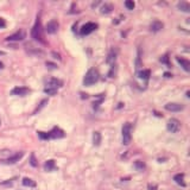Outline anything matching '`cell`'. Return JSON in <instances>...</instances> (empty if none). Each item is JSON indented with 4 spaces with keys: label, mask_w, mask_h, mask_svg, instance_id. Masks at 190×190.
Instances as JSON below:
<instances>
[{
    "label": "cell",
    "mask_w": 190,
    "mask_h": 190,
    "mask_svg": "<svg viewBox=\"0 0 190 190\" xmlns=\"http://www.w3.org/2000/svg\"><path fill=\"white\" fill-rule=\"evenodd\" d=\"M38 133V137L43 140H46V139H50V135H49V132L45 133V132H37Z\"/></svg>",
    "instance_id": "obj_28"
},
{
    "label": "cell",
    "mask_w": 190,
    "mask_h": 190,
    "mask_svg": "<svg viewBox=\"0 0 190 190\" xmlns=\"http://www.w3.org/2000/svg\"><path fill=\"white\" fill-rule=\"evenodd\" d=\"M174 181H175L177 184H179V185H182V186H185V183H184V174H177V175H175Z\"/></svg>",
    "instance_id": "obj_20"
},
{
    "label": "cell",
    "mask_w": 190,
    "mask_h": 190,
    "mask_svg": "<svg viewBox=\"0 0 190 190\" xmlns=\"http://www.w3.org/2000/svg\"><path fill=\"white\" fill-rule=\"evenodd\" d=\"M115 73H116V64H113L112 67H111V70H109V73H108V77H114V75H115Z\"/></svg>",
    "instance_id": "obj_27"
},
{
    "label": "cell",
    "mask_w": 190,
    "mask_h": 190,
    "mask_svg": "<svg viewBox=\"0 0 190 190\" xmlns=\"http://www.w3.org/2000/svg\"><path fill=\"white\" fill-rule=\"evenodd\" d=\"M57 168H56V164H55V161H53V159H49V161H46L45 162V164H44V170L45 171H55Z\"/></svg>",
    "instance_id": "obj_16"
},
{
    "label": "cell",
    "mask_w": 190,
    "mask_h": 190,
    "mask_svg": "<svg viewBox=\"0 0 190 190\" xmlns=\"http://www.w3.org/2000/svg\"><path fill=\"white\" fill-rule=\"evenodd\" d=\"M163 27H164V24H163L162 22H159V20H154V22H152L151 25H150V30H151L152 32H158V31H161Z\"/></svg>",
    "instance_id": "obj_13"
},
{
    "label": "cell",
    "mask_w": 190,
    "mask_h": 190,
    "mask_svg": "<svg viewBox=\"0 0 190 190\" xmlns=\"http://www.w3.org/2000/svg\"><path fill=\"white\" fill-rule=\"evenodd\" d=\"M124 106V103H119V106H118V108H121Z\"/></svg>",
    "instance_id": "obj_39"
},
{
    "label": "cell",
    "mask_w": 190,
    "mask_h": 190,
    "mask_svg": "<svg viewBox=\"0 0 190 190\" xmlns=\"http://www.w3.org/2000/svg\"><path fill=\"white\" fill-rule=\"evenodd\" d=\"M164 108L169 112H181L184 109V106L181 105V103H176V102H170V103H166L164 106Z\"/></svg>",
    "instance_id": "obj_8"
},
{
    "label": "cell",
    "mask_w": 190,
    "mask_h": 190,
    "mask_svg": "<svg viewBox=\"0 0 190 190\" xmlns=\"http://www.w3.org/2000/svg\"><path fill=\"white\" fill-rule=\"evenodd\" d=\"M125 6L127 10H133L135 7V4H134L133 0H127V1H125Z\"/></svg>",
    "instance_id": "obj_26"
},
{
    "label": "cell",
    "mask_w": 190,
    "mask_h": 190,
    "mask_svg": "<svg viewBox=\"0 0 190 190\" xmlns=\"http://www.w3.org/2000/svg\"><path fill=\"white\" fill-rule=\"evenodd\" d=\"M23 184L25 186H31V188L36 186V182H34L33 179H31V178H27V177H24L23 178Z\"/></svg>",
    "instance_id": "obj_22"
},
{
    "label": "cell",
    "mask_w": 190,
    "mask_h": 190,
    "mask_svg": "<svg viewBox=\"0 0 190 190\" xmlns=\"http://www.w3.org/2000/svg\"><path fill=\"white\" fill-rule=\"evenodd\" d=\"M57 92H58V89L51 88V87H46V86H45V88H44V93L48 94V95H56Z\"/></svg>",
    "instance_id": "obj_23"
},
{
    "label": "cell",
    "mask_w": 190,
    "mask_h": 190,
    "mask_svg": "<svg viewBox=\"0 0 190 190\" xmlns=\"http://www.w3.org/2000/svg\"><path fill=\"white\" fill-rule=\"evenodd\" d=\"M149 188H150V190H156L157 189V185H153V186L152 185H149Z\"/></svg>",
    "instance_id": "obj_36"
},
{
    "label": "cell",
    "mask_w": 190,
    "mask_h": 190,
    "mask_svg": "<svg viewBox=\"0 0 190 190\" xmlns=\"http://www.w3.org/2000/svg\"><path fill=\"white\" fill-rule=\"evenodd\" d=\"M137 76L139 77V79H142V80L147 81L150 79V76H151V72L149 70V69H146V70H142V72H138L137 73Z\"/></svg>",
    "instance_id": "obj_17"
},
{
    "label": "cell",
    "mask_w": 190,
    "mask_h": 190,
    "mask_svg": "<svg viewBox=\"0 0 190 190\" xmlns=\"http://www.w3.org/2000/svg\"><path fill=\"white\" fill-rule=\"evenodd\" d=\"M172 75L170 74V73H164V77H166V79H170Z\"/></svg>",
    "instance_id": "obj_35"
},
{
    "label": "cell",
    "mask_w": 190,
    "mask_h": 190,
    "mask_svg": "<svg viewBox=\"0 0 190 190\" xmlns=\"http://www.w3.org/2000/svg\"><path fill=\"white\" fill-rule=\"evenodd\" d=\"M23 156H24V152H17L15 154H13V156H11V157H8L7 159H4L3 161V163L4 164H15L17 162H19L22 158H23Z\"/></svg>",
    "instance_id": "obj_7"
},
{
    "label": "cell",
    "mask_w": 190,
    "mask_h": 190,
    "mask_svg": "<svg viewBox=\"0 0 190 190\" xmlns=\"http://www.w3.org/2000/svg\"><path fill=\"white\" fill-rule=\"evenodd\" d=\"M46 87H51V88H55V89H58L61 87H63V81L60 80V79H49L46 81Z\"/></svg>",
    "instance_id": "obj_9"
},
{
    "label": "cell",
    "mask_w": 190,
    "mask_h": 190,
    "mask_svg": "<svg viewBox=\"0 0 190 190\" xmlns=\"http://www.w3.org/2000/svg\"><path fill=\"white\" fill-rule=\"evenodd\" d=\"M5 26H6V22L3 18H0V29H4Z\"/></svg>",
    "instance_id": "obj_33"
},
{
    "label": "cell",
    "mask_w": 190,
    "mask_h": 190,
    "mask_svg": "<svg viewBox=\"0 0 190 190\" xmlns=\"http://www.w3.org/2000/svg\"><path fill=\"white\" fill-rule=\"evenodd\" d=\"M112 10H113V6L111 4H103L101 6V8H100V12L102 14H108V13L112 12Z\"/></svg>",
    "instance_id": "obj_18"
},
{
    "label": "cell",
    "mask_w": 190,
    "mask_h": 190,
    "mask_svg": "<svg viewBox=\"0 0 190 190\" xmlns=\"http://www.w3.org/2000/svg\"><path fill=\"white\" fill-rule=\"evenodd\" d=\"M13 184V179H7V181H5V182H1L0 183V185H3V186H10V185H12Z\"/></svg>",
    "instance_id": "obj_32"
},
{
    "label": "cell",
    "mask_w": 190,
    "mask_h": 190,
    "mask_svg": "<svg viewBox=\"0 0 190 190\" xmlns=\"http://www.w3.org/2000/svg\"><path fill=\"white\" fill-rule=\"evenodd\" d=\"M176 61L181 64V67L184 69L185 72H189L190 70V62L185 58H182V57H176Z\"/></svg>",
    "instance_id": "obj_15"
},
{
    "label": "cell",
    "mask_w": 190,
    "mask_h": 190,
    "mask_svg": "<svg viewBox=\"0 0 190 190\" xmlns=\"http://www.w3.org/2000/svg\"><path fill=\"white\" fill-rule=\"evenodd\" d=\"M177 8L179 11H183V12H190V5L185 1H181L177 4Z\"/></svg>",
    "instance_id": "obj_19"
},
{
    "label": "cell",
    "mask_w": 190,
    "mask_h": 190,
    "mask_svg": "<svg viewBox=\"0 0 190 190\" xmlns=\"http://www.w3.org/2000/svg\"><path fill=\"white\" fill-rule=\"evenodd\" d=\"M3 68H4V64H3V62H0V70H1Z\"/></svg>",
    "instance_id": "obj_38"
},
{
    "label": "cell",
    "mask_w": 190,
    "mask_h": 190,
    "mask_svg": "<svg viewBox=\"0 0 190 190\" xmlns=\"http://www.w3.org/2000/svg\"><path fill=\"white\" fill-rule=\"evenodd\" d=\"M161 62L164 63V64H166L168 67H170V62H169V56H168V55H164V56L161 58Z\"/></svg>",
    "instance_id": "obj_31"
},
{
    "label": "cell",
    "mask_w": 190,
    "mask_h": 190,
    "mask_svg": "<svg viewBox=\"0 0 190 190\" xmlns=\"http://www.w3.org/2000/svg\"><path fill=\"white\" fill-rule=\"evenodd\" d=\"M166 128L171 133H177L181 130V123L177 119H170L166 124Z\"/></svg>",
    "instance_id": "obj_4"
},
{
    "label": "cell",
    "mask_w": 190,
    "mask_h": 190,
    "mask_svg": "<svg viewBox=\"0 0 190 190\" xmlns=\"http://www.w3.org/2000/svg\"><path fill=\"white\" fill-rule=\"evenodd\" d=\"M53 56H54V58H57V60H61V55L60 54H56L55 51H53Z\"/></svg>",
    "instance_id": "obj_34"
},
{
    "label": "cell",
    "mask_w": 190,
    "mask_h": 190,
    "mask_svg": "<svg viewBox=\"0 0 190 190\" xmlns=\"http://www.w3.org/2000/svg\"><path fill=\"white\" fill-rule=\"evenodd\" d=\"M45 65H46V68L48 69H50V70H55V69H57L58 67H57V64H55V63H53V62H46L45 63Z\"/></svg>",
    "instance_id": "obj_29"
},
{
    "label": "cell",
    "mask_w": 190,
    "mask_h": 190,
    "mask_svg": "<svg viewBox=\"0 0 190 190\" xmlns=\"http://www.w3.org/2000/svg\"><path fill=\"white\" fill-rule=\"evenodd\" d=\"M99 79H100L99 72L95 68H90L89 70L86 73V76L83 79V84L86 87H90V86H93L94 83H96L99 81Z\"/></svg>",
    "instance_id": "obj_1"
},
{
    "label": "cell",
    "mask_w": 190,
    "mask_h": 190,
    "mask_svg": "<svg viewBox=\"0 0 190 190\" xmlns=\"http://www.w3.org/2000/svg\"><path fill=\"white\" fill-rule=\"evenodd\" d=\"M30 164H31L33 168H36V166L38 165V163H37V161H36V157H34L33 153L31 154V157H30Z\"/></svg>",
    "instance_id": "obj_30"
},
{
    "label": "cell",
    "mask_w": 190,
    "mask_h": 190,
    "mask_svg": "<svg viewBox=\"0 0 190 190\" xmlns=\"http://www.w3.org/2000/svg\"><path fill=\"white\" fill-rule=\"evenodd\" d=\"M131 140H132V124L125 123L123 126V144L130 145Z\"/></svg>",
    "instance_id": "obj_3"
},
{
    "label": "cell",
    "mask_w": 190,
    "mask_h": 190,
    "mask_svg": "<svg viewBox=\"0 0 190 190\" xmlns=\"http://www.w3.org/2000/svg\"><path fill=\"white\" fill-rule=\"evenodd\" d=\"M93 143L95 146H99L101 144V133L100 132H94L93 134Z\"/></svg>",
    "instance_id": "obj_21"
},
{
    "label": "cell",
    "mask_w": 190,
    "mask_h": 190,
    "mask_svg": "<svg viewBox=\"0 0 190 190\" xmlns=\"http://www.w3.org/2000/svg\"><path fill=\"white\" fill-rule=\"evenodd\" d=\"M31 36L34 41L37 42H41V43H45L44 41V34H43V26H42V23H41V19L38 18L34 23L33 27H32V31H31Z\"/></svg>",
    "instance_id": "obj_2"
},
{
    "label": "cell",
    "mask_w": 190,
    "mask_h": 190,
    "mask_svg": "<svg viewBox=\"0 0 190 190\" xmlns=\"http://www.w3.org/2000/svg\"><path fill=\"white\" fill-rule=\"evenodd\" d=\"M57 30H58V23H57V20H50L46 24V26H45V31L48 33H51V34L56 33Z\"/></svg>",
    "instance_id": "obj_11"
},
{
    "label": "cell",
    "mask_w": 190,
    "mask_h": 190,
    "mask_svg": "<svg viewBox=\"0 0 190 190\" xmlns=\"http://www.w3.org/2000/svg\"><path fill=\"white\" fill-rule=\"evenodd\" d=\"M46 103H48V99H44V100H42V102L39 103V106H38V107L36 108V111L33 112V114H36L37 112H39V111H41V109H42V108H43V107H44V106L46 105Z\"/></svg>",
    "instance_id": "obj_25"
},
{
    "label": "cell",
    "mask_w": 190,
    "mask_h": 190,
    "mask_svg": "<svg viewBox=\"0 0 190 190\" xmlns=\"http://www.w3.org/2000/svg\"><path fill=\"white\" fill-rule=\"evenodd\" d=\"M30 93V89L26 87H15L11 90V95H18V96H25Z\"/></svg>",
    "instance_id": "obj_10"
},
{
    "label": "cell",
    "mask_w": 190,
    "mask_h": 190,
    "mask_svg": "<svg viewBox=\"0 0 190 190\" xmlns=\"http://www.w3.org/2000/svg\"><path fill=\"white\" fill-rule=\"evenodd\" d=\"M25 37H26L25 31L19 30V31H17L15 33H13V34H11V36H8V37L6 38V41H8V42H20V41H23Z\"/></svg>",
    "instance_id": "obj_5"
},
{
    "label": "cell",
    "mask_w": 190,
    "mask_h": 190,
    "mask_svg": "<svg viewBox=\"0 0 190 190\" xmlns=\"http://www.w3.org/2000/svg\"><path fill=\"white\" fill-rule=\"evenodd\" d=\"M81 95H82V99H84V97L87 99V97H88V95H87V94H81Z\"/></svg>",
    "instance_id": "obj_37"
},
{
    "label": "cell",
    "mask_w": 190,
    "mask_h": 190,
    "mask_svg": "<svg viewBox=\"0 0 190 190\" xmlns=\"http://www.w3.org/2000/svg\"><path fill=\"white\" fill-rule=\"evenodd\" d=\"M134 165H135V168H137L138 170H139V171H143V170L145 169V164H144L142 161H135Z\"/></svg>",
    "instance_id": "obj_24"
},
{
    "label": "cell",
    "mask_w": 190,
    "mask_h": 190,
    "mask_svg": "<svg viewBox=\"0 0 190 190\" xmlns=\"http://www.w3.org/2000/svg\"><path fill=\"white\" fill-rule=\"evenodd\" d=\"M0 125H1V119H0Z\"/></svg>",
    "instance_id": "obj_41"
},
{
    "label": "cell",
    "mask_w": 190,
    "mask_h": 190,
    "mask_svg": "<svg viewBox=\"0 0 190 190\" xmlns=\"http://www.w3.org/2000/svg\"><path fill=\"white\" fill-rule=\"evenodd\" d=\"M116 55H118V51H116L115 49H112V50H111V53H109V54H108V56H107L106 62H107L108 64H111V65L115 64V61H116Z\"/></svg>",
    "instance_id": "obj_14"
},
{
    "label": "cell",
    "mask_w": 190,
    "mask_h": 190,
    "mask_svg": "<svg viewBox=\"0 0 190 190\" xmlns=\"http://www.w3.org/2000/svg\"><path fill=\"white\" fill-rule=\"evenodd\" d=\"M97 29V24H95V23H92V22H89V23H86L82 27H81V34H89V33H92L94 30H96Z\"/></svg>",
    "instance_id": "obj_6"
},
{
    "label": "cell",
    "mask_w": 190,
    "mask_h": 190,
    "mask_svg": "<svg viewBox=\"0 0 190 190\" xmlns=\"http://www.w3.org/2000/svg\"><path fill=\"white\" fill-rule=\"evenodd\" d=\"M0 55H5V53L4 51H0Z\"/></svg>",
    "instance_id": "obj_40"
},
{
    "label": "cell",
    "mask_w": 190,
    "mask_h": 190,
    "mask_svg": "<svg viewBox=\"0 0 190 190\" xmlns=\"http://www.w3.org/2000/svg\"><path fill=\"white\" fill-rule=\"evenodd\" d=\"M49 135H50V139L53 138V139H56V138H63L64 137V132L58 128V127H54L49 132Z\"/></svg>",
    "instance_id": "obj_12"
}]
</instances>
